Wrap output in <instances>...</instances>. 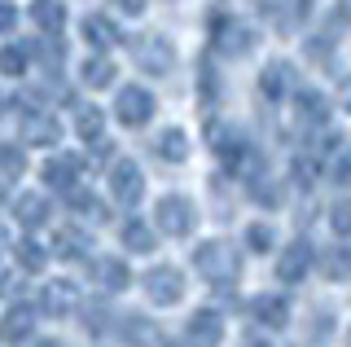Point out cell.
Returning <instances> with one entry per match:
<instances>
[{"mask_svg": "<svg viewBox=\"0 0 351 347\" xmlns=\"http://www.w3.org/2000/svg\"><path fill=\"white\" fill-rule=\"evenodd\" d=\"M114 334H119L128 347H154V343H158V325L145 321V317H123V321H114Z\"/></svg>", "mask_w": 351, "mask_h": 347, "instance_id": "5", "label": "cell"}, {"mask_svg": "<svg viewBox=\"0 0 351 347\" xmlns=\"http://www.w3.org/2000/svg\"><path fill=\"white\" fill-rule=\"evenodd\" d=\"M347 347H351V330H347Z\"/></svg>", "mask_w": 351, "mask_h": 347, "instance_id": "18", "label": "cell"}, {"mask_svg": "<svg viewBox=\"0 0 351 347\" xmlns=\"http://www.w3.org/2000/svg\"><path fill=\"white\" fill-rule=\"evenodd\" d=\"M93 281L101 290H123L128 281H132V273L119 264V259H97V264H93Z\"/></svg>", "mask_w": 351, "mask_h": 347, "instance_id": "9", "label": "cell"}, {"mask_svg": "<svg viewBox=\"0 0 351 347\" xmlns=\"http://www.w3.org/2000/svg\"><path fill=\"white\" fill-rule=\"evenodd\" d=\"M31 330H36V317H31V308L27 303H18V308H9L5 312V321H0V339L5 343H27L31 339Z\"/></svg>", "mask_w": 351, "mask_h": 347, "instance_id": "4", "label": "cell"}, {"mask_svg": "<svg viewBox=\"0 0 351 347\" xmlns=\"http://www.w3.org/2000/svg\"><path fill=\"white\" fill-rule=\"evenodd\" d=\"M145 290H149L154 303H162V308L180 303V299H184V277H180V268H149Z\"/></svg>", "mask_w": 351, "mask_h": 347, "instance_id": "2", "label": "cell"}, {"mask_svg": "<svg viewBox=\"0 0 351 347\" xmlns=\"http://www.w3.org/2000/svg\"><path fill=\"white\" fill-rule=\"evenodd\" d=\"M189 339H193L197 347H215L219 339H224V321H219V312H211V308L193 312V321H189Z\"/></svg>", "mask_w": 351, "mask_h": 347, "instance_id": "6", "label": "cell"}, {"mask_svg": "<svg viewBox=\"0 0 351 347\" xmlns=\"http://www.w3.org/2000/svg\"><path fill=\"white\" fill-rule=\"evenodd\" d=\"M193 264H197V273H202L211 286H224V281H233L241 268H237V255L228 251L224 242H206V246H197L193 251Z\"/></svg>", "mask_w": 351, "mask_h": 347, "instance_id": "1", "label": "cell"}, {"mask_svg": "<svg viewBox=\"0 0 351 347\" xmlns=\"http://www.w3.org/2000/svg\"><path fill=\"white\" fill-rule=\"evenodd\" d=\"M40 347H58V343H40Z\"/></svg>", "mask_w": 351, "mask_h": 347, "instance_id": "17", "label": "cell"}, {"mask_svg": "<svg viewBox=\"0 0 351 347\" xmlns=\"http://www.w3.org/2000/svg\"><path fill=\"white\" fill-rule=\"evenodd\" d=\"M158 224H162L167 233H176V237H180V233H189L193 215H189V207H184L180 198H171V202H162V207H158Z\"/></svg>", "mask_w": 351, "mask_h": 347, "instance_id": "10", "label": "cell"}, {"mask_svg": "<svg viewBox=\"0 0 351 347\" xmlns=\"http://www.w3.org/2000/svg\"><path fill=\"white\" fill-rule=\"evenodd\" d=\"M62 255H66V259L84 255V237H80V233H66V237H62Z\"/></svg>", "mask_w": 351, "mask_h": 347, "instance_id": "15", "label": "cell"}, {"mask_svg": "<svg viewBox=\"0 0 351 347\" xmlns=\"http://www.w3.org/2000/svg\"><path fill=\"white\" fill-rule=\"evenodd\" d=\"M321 273L325 281H351V251H329L321 259Z\"/></svg>", "mask_w": 351, "mask_h": 347, "instance_id": "11", "label": "cell"}, {"mask_svg": "<svg viewBox=\"0 0 351 347\" xmlns=\"http://www.w3.org/2000/svg\"><path fill=\"white\" fill-rule=\"evenodd\" d=\"M250 312H255L259 325H272V330H281L285 321H290V299L285 295H259L250 303Z\"/></svg>", "mask_w": 351, "mask_h": 347, "instance_id": "7", "label": "cell"}, {"mask_svg": "<svg viewBox=\"0 0 351 347\" xmlns=\"http://www.w3.org/2000/svg\"><path fill=\"white\" fill-rule=\"evenodd\" d=\"M268 246H272V229L255 224V229H250V251H268Z\"/></svg>", "mask_w": 351, "mask_h": 347, "instance_id": "14", "label": "cell"}, {"mask_svg": "<svg viewBox=\"0 0 351 347\" xmlns=\"http://www.w3.org/2000/svg\"><path fill=\"white\" fill-rule=\"evenodd\" d=\"M18 264H22V273H40V268H44V251H36V242H22Z\"/></svg>", "mask_w": 351, "mask_h": 347, "instance_id": "12", "label": "cell"}, {"mask_svg": "<svg viewBox=\"0 0 351 347\" xmlns=\"http://www.w3.org/2000/svg\"><path fill=\"white\" fill-rule=\"evenodd\" d=\"M44 312L49 317H66V312H75V303H80V290L71 286V281H53L49 290H44Z\"/></svg>", "mask_w": 351, "mask_h": 347, "instance_id": "8", "label": "cell"}, {"mask_svg": "<svg viewBox=\"0 0 351 347\" xmlns=\"http://www.w3.org/2000/svg\"><path fill=\"white\" fill-rule=\"evenodd\" d=\"M123 242H132V251H154V237L141 229V224H128V229H123Z\"/></svg>", "mask_w": 351, "mask_h": 347, "instance_id": "13", "label": "cell"}, {"mask_svg": "<svg viewBox=\"0 0 351 347\" xmlns=\"http://www.w3.org/2000/svg\"><path fill=\"white\" fill-rule=\"evenodd\" d=\"M307 268H312V251H307V242H294L290 251L281 255V264H277V281H285V286H299V281L307 277Z\"/></svg>", "mask_w": 351, "mask_h": 347, "instance_id": "3", "label": "cell"}, {"mask_svg": "<svg viewBox=\"0 0 351 347\" xmlns=\"http://www.w3.org/2000/svg\"><path fill=\"white\" fill-rule=\"evenodd\" d=\"M334 229L338 233H351V207H338L334 211Z\"/></svg>", "mask_w": 351, "mask_h": 347, "instance_id": "16", "label": "cell"}]
</instances>
